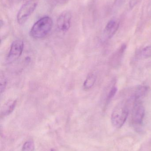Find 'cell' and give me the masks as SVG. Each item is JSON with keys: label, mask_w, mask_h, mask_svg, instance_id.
I'll return each instance as SVG.
<instances>
[{"label": "cell", "mask_w": 151, "mask_h": 151, "mask_svg": "<svg viewBox=\"0 0 151 151\" xmlns=\"http://www.w3.org/2000/svg\"><path fill=\"white\" fill-rule=\"evenodd\" d=\"M129 100L122 101L113 109L111 119L112 124L114 127L120 128L125 124L129 115Z\"/></svg>", "instance_id": "obj_2"}, {"label": "cell", "mask_w": 151, "mask_h": 151, "mask_svg": "<svg viewBox=\"0 0 151 151\" xmlns=\"http://www.w3.org/2000/svg\"><path fill=\"white\" fill-rule=\"evenodd\" d=\"M72 15L69 11L64 12L60 14L57 20V26L60 31L66 32L71 27Z\"/></svg>", "instance_id": "obj_6"}, {"label": "cell", "mask_w": 151, "mask_h": 151, "mask_svg": "<svg viewBox=\"0 0 151 151\" xmlns=\"http://www.w3.org/2000/svg\"><path fill=\"white\" fill-rule=\"evenodd\" d=\"M34 143L32 141H27L22 147V151H34Z\"/></svg>", "instance_id": "obj_13"}, {"label": "cell", "mask_w": 151, "mask_h": 151, "mask_svg": "<svg viewBox=\"0 0 151 151\" xmlns=\"http://www.w3.org/2000/svg\"><path fill=\"white\" fill-rule=\"evenodd\" d=\"M24 47V43L23 40H17L14 41L12 43L7 56V63H10L19 58L23 53Z\"/></svg>", "instance_id": "obj_5"}, {"label": "cell", "mask_w": 151, "mask_h": 151, "mask_svg": "<svg viewBox=\"0 0 151 151\" xmlns=\"http://www.w3.org/2000/svg\"><path fill=\"white\" fill-rule=\"evenodd\" d=\"M39 0H28L20 9L17 14V19L20 24L25 23L29 17L35 10Z\"/></svg>", "instance_id": "obj_3"}, {"label": "cell", "mask_w": 151, "mask_h": 151, "mask_svg": "<svg viewBox=\"0 0 151 151\" xmlns=\"http://www.w3.org/2000/svg\"><path fill=\"white\" fill-rule=\"evenodd\" d=\"M145 115V110L141 100L133 101L132 112V121L135 126H141L143 122Z\"/></svg>", "instance_id": "obj_4"}, {"label": "cell", "mask_w": 151, "mask_h": 151, "mask_svg": "<svg viewBox=\"0 0 151 151\" xmlns=\"http://www.w3.org/2000/svg\"><path fill=\"white\" fill-rule=\"evenodd\" d=\"M96 80V76L93 73H90L88 76L83 83V88L84 89L90 90L94 86Z\"/></svg>", "instance_id": "obj_11"}, {"label": "cell", "mask_w": 151, "mask_h": 151, "mask_svg": "<svg viewBox=\"0 0 151 151\" xmlns=\"http://www.w3.org/2000/svg\"><path fill=\"white\" fill-rule=\"evenodd\" d=\"M149 90V87L147 86L142 85L137 88L133 96L130 99L132 101L134 100H141L142 98L145 96Z\"/></svg>", "instance_id": "obj_9"}, {"label": "cell", "mask_w": 151, "mask_h": 151, "mask_svg": "<svg viewBox=\"0 0 151 151\" xmlns=\"http://www.w3.org/2000/svg\"><path fill=\"white\" fill-rule=\"evenodd\" d=\"M17 101L10 100L6 102L2 107L1 110V116H5L9 115L13 112L17 105Z\"/></svg>", "instance_id": "obj_10"}, {"label": "cell", "mask_w": 151, "mask_h": 151, "mask_svg": "<svg viewBox=\"0 0 151 151\" xmlns=\"http://www.w3.org/2000/svg\"><path fill=\"white\" fill-rule=\"evenodd\" d=\"M139 55L143 58H149L151 57V46L145 47L139 52Z\"/></svg>", "instance_id": "obj_12"}, {"label": "cell", "mask_w": 151, "mask_h": 151, "mask_svg": "<svg viewBox=\"0 0 151 151\" xmlns=\"http://www.w3.org/2000/svg\"><path fill=\"white\" fill-rule=\"evenodd\" d=\"M126 49V45L123 44L118 48L112 55L110 59V64L113 68H117L120 65L123 54Z\"/></svg>", "instance_id": "obj_7"}, {"label": "cell", "mask_w": 151, "mask_h": 151, "mask_svg": "<svg viewBox=\"0 0 151 151\" xmlns=\"http://www.w3.org/2000/svg\"><path fill=\"white\" fill-rule=\"evenodd\" d=\"M51 151H54V150H51Z\"/></svg>", "instance_id": "obj_16"}, {"label": "cell", "mask_w": 151, "mask_h": 151, "mask_svg": "<svg viewBox=\"0 0 151 151\" xmlns=\"http://www.w3.org/2000/svg\"><path fill=\"white\" fill-rule=\"evenodd\" d=\"M119 27V23L115 19L110 20L105 26L104 33L107 39H111L116 33Z\"/></svg>", "instance_id": "obj_8"}, {"label": "cell", "mask_w": 151, "mask_h": 151, "mask_svg": "<svg viewBox=\"0 0 151 151\" xmlns=\"http://www.w3.org/2000/svg\"><path fill=\"white\" fill-rule=\"evenodd\" d=\"M117 91H118V88L115 86H114V87H113L111 89V90L110 91L109 93H108V96H107V98H106V104H108L111 102L113 98L116 95Z\"/></svg>", "instance_id": "obj_14"}, {"label": "cell", "mask_w": 151, "mask_h": 151, "mask_svg": "<svg viewBox=\"0 0 151 151\" xmlns=\"http://www.w3.org/2000/svg\"><path fill=\"white\" fill-rule=\"evenodd\" d=\"M6 84H7V81L6 79L4 77H1V94L4 91L5 88L6 87Z\"/></svg>", "instance_id": "obj_15"}, {"label": "cell", "mask_w": 151, "mask_h": 151, "mask_svg": "<svg viewBox=\"0 0 151 151\" xmlns=\"http://www.w3.org/2000/svg\"><path fill=\"white\" fill-rule=\"evenodd\" d=\"M52 26L53 21L50 17H43L32 27L30 32V36L35 39H42L50 32Z\"/></svg>", "instance_id": "obj_1"}]
</instances>
